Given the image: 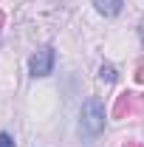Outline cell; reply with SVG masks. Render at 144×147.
Masks as SVG:
<instances>
[{"mask_svg": "<svg viewBox=\"0 0 144 147\" xmlns=\"http://www.w3.org/2000/svg\"><path fill=\"white\" fill-rule=\"evenodd\" d=\"M79 125H82V133H85V136H99V133H102V127H105V108H102L99 99L90 96L88 102L82 105Z\"/></svg>", "mask_w": 144, "mask_h": 147, "instance_id": "6da1fadb", "label": "cell"}, {"mask_svg": "<svg viewBox=\"0 0 144 147\" xmlns=\"http://www.w3.org/2000/svg\"><path fill=\"white\" fill-rule=\"evenodd\" d=\"M113 116H116V119L144 116V93H133V91L119 93V96H116V105H113Z\"/></svg>", "mask_w": 144, "mask_h": 147, "instance_id": "7a4b0ae2", "label": "cell"}, {"mask_svg": "<svg viewBox=\"0 0 144 147\" xmlns=\"http://www.w3.org/2000/svg\"><path fill=\"white\" fill-rule=\"evenodd\" d=\"M54 48L51 45H45V48H40L34 57H31V62H28V68H31V76H48V74L54 71Z\"/></svg>", "mask_w": 144, "mask_h": 147, "instance_id": "3957f363", "label": "cell"}, {"mask_svg": "<svg viewBox=\"0 0 144 147\" xmlns=\"http://www.w3.org/2000/svg\"><path fill=\"white\" fill-rule=\"evenodd\" d=\"M93 6L105 14V17H113L122 11V0H93Z\"/></svg>", "mask_w": 144, "mask_h": 147, "instance_id": "277c9868", "label": "cell"}, {"mask_svg": "<svg viewBox=\"0 0 144 147\" xmlns=\"http://www.w3.org/2000/svg\"><path fill=\"white\" fill-rule=\"evenodd\" d=\"M99 79H102V82H116V68L105 62V65L99 68Z\"/></svg>", "mask_w": 144, "mask_h": 147, "instance_id": "5b68a950", "label": "cell"}, {"mask_svg": "<svg viewBox=\"0 0 144 147\" xmlns=\"http://www.w3.org/2000/svg\"><path fill=\"white\" fill-rule=\"evenodd\" d=\"M136 82H141V85H144V59L136 65Z\"/></svg>", "mask_w": 144, "mask_h": 147, "instance_id": "8992f818", "label": "cell"}, {"mask_svg": "<svg viewBox=\"0 0 144 147\" xmlns=\"http://www.w3.org/2000/svg\"><path fill=\"white\" fill-rule=\"evenodd\" d=\"M0 147H14V142H11L9 133H0Z\"/></svg>", "mask_w": 144, "mask_h": 147, "instance_id": "52a82bcc", "label": "cell"}, {"mask_svg": "<svg viewBox=\"0 0 144 147\" xmlns=\"http://www.w3.org/2000/svg\"><path fill=\"white\" fill-rule=\"evenodd\" d=\"M124 147H141V144H139V142H127Z\"/></svg>", "mask_w": 144, "mask_h": 147, "instance_id": "ba28073f", "label": "cell"}, {"mask_svg": "<svg viewBox=\"0 0 144 147\" xmlns=\"http://www.w3.org/2000/svg\"><path fill=\"white\" fill-rule=\"evenodd\" d=\"M0 26H3V11H0Z\"/></svg>", "mask_w": 144, "mask_h": 147, "instance_id": "9c48e42d", "label": "cell"}]
</instances>
